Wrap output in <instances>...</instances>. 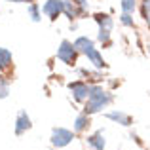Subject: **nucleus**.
Segmentation results:
<instances>
[{
    "mask_svg": "<svg viewBox=\"0 0 150 150\" xmlns=\"http://www.w3.org/2000/svg\"><path fill=\"white\" fill-rule=\"evenodd\" d=\"M114 101V95L108 93L101 84H89V95H88V101L84 105V112L93 116V114L101 112L103 108L110 106Z\"/></svg>",
    "mask_w": 150,
    "mask_h": 150,
    "instance_id": "1",
    "label": "nucleus"
},
{
    "mask_svg": "<svg viewBox=\"0 0 150 150\" xmlns=\"http://www.w3.org/2000/svg\"><path fill=\"white\" fill-rule=\"evenodd\" d=\"M78 50L74 48V44L70 40H63L61 44H59V48H57V59L61 63H65V65H69V67H74L76 65V59H78Z\"/></svg>",
    "mask_w": 150,
    "mask_h": 150,
    "instance_id": "2",
    "label": "nucleus"
},
{
    "mask_svg": "<svg viewBox=\"0 0 150 150\" xmlns=\"http://www.w3.org/2000/svg\"><path fill=\"white\" fill-rule=\"evenodd\" d=\"M74 139V131H70V129L67 127H53V131H51V144H53L55 148H65L67 144H70Z\"/></svg>",
    "mask_w": 150,
    "mask_h": 150,
    "instance_id": "3",
    "label": "nucleus"
},
{
    "mask_svg": "<svg viewBox=\"0 0 150 150\" xmlns=\"http://www.w3.org/2000/svg\"><path fill=\"white\" fill-rule=\"evenodd\" d=\"M63 15H67V17L70 19V23H72V21H76V19L89 17V10H88V6H80V4H76L74 0H65Z\"/></svg>",
    "mask_w": 150,
    "mask_h": 150,
    "instance_id": "4",
    "label": "nucleus"
},
{
    "mask_svg": "<svg viewBox=\"0 0 150 150\" xmlns=\"http://www.w3.org/2000/svg\"><path fill=\"white\" fill-rule=\"evenodd\" d=\"M63 10H65V0H46V2L42 4V13L48 19H51V21L61 17Z\"/></svg>",
    "mask_w": 150,
    "mask_h": 150,
    "instance_id": "5",
    "label": "nucleus"
},
{
    "mask_svg": "<svg viewBox=\"0 0 150 150\" xmlns=\"http://www.w3.org/2000/svg\"><path fill=\"white\" fill-rule=\"evenodd\" d=\"M69 89L72 93L74 101L76 103H86L88 101V95H89V84L84 80H74L69 84Z\"/></svg>",
    "mask_w": 150,
    "mask_h": 150,
    "instance_id": "6",
    "label": "nucleus"
},
{
    "mask_svg": "<svg viewBox=\"0 0 150 150\" xmlns=\"http://www.w3.org/2000/svg\"><path fill=\"white\" fill-rule=\"evenodd\" d=\"M30 127H33L30 116L25 112V110H21V112L17 114V118H15V135H23V133H27Z\"/></svg>",
    "mask_w": 150,
    "mask_h": 150,
    "instance_id": "7",
    "label": "nucleus"
},
{
    "mask_svg": "<svg viewBox=\"0 0 150 150\" xmlns=\"http://www.w3.org/2000/svg\"><path fill=\"white\" fill-rule=\"evenodd\" d=\"M105 116L108 118L110 122H114V124H120V125H124V127H129V125L133 124L131 116H129V114H125V112H122V110H108Z\"/></svg>",
    "mask_w": 150,
    "mask_h": 150,
    "instance_id": "8",
    "label": "nucleus"
},
{
    "mask_svg": "<svg viewBox=\"0 0 150 150\" xmlns=\"http://www.w3.org/2000/svg\"><path fill=\"white\" fill-rule=\"evenodd\" d=\"M72 44H74V48L78 50V53H80V55H88L89 51L95 48V42H93L89 36H78Z\"/></svg>",
    "mask_w": 150,
    "mask_h": 150,
    "instance_id": "9",
    "label": "nucleus"
},
{
    "mask_svg": "<svg viewBox=\"0 0 150 150\" xmlns=\"http://www.w3.org/2000/svg\"><path fill=\"white\" fill-rule=\"evenodd\" d=\"M78 74H80L82 78H86L88 80V84H101L105 78H103V72L99 69L91 70V69H78Z\"/></svg>",
    "mask_w": 150,
    "mask_h": 150,
    "instance_id": "10",
    "label": "nucleus"
},
{
    "mask_svg": "<svg viewBox=\"0 0 150 150\" xmlns=\"http://www.w3.org/2000/svg\"><path fill=\"white\" fill-rule=\"evenodd\" d=\"M86 143H88V146L91 150H105V133L103 131H95L93 135H89L88 139H86Z\"/></svg>",
    "mask_w": 150,
    "mask_h": 150,
    "instance_id": "11",
    "label": "nucleus"
},
{
    "mask_svg": "<svg viewBox=\"0 0 150 150\" xmlns=\"http://www.w3.org/2000/svg\"><path fill=\"white\" fill-rule=\"evenodd\" d=\"M88 61L93 65V69H99V70H103V69H106V61H105V57H103V53L97 48H93L91 51H89L88 55Z\"/></svg>",
    "mask_w": 150,
    "mask_h": 150,
    "instance_id": "12",
    "label": "nucleus"
},
{
    "mask_svg": "<svg viewBox=\"0 0 150 150\" xmlns=\"http://www.w3.org/2000/svg\"><path fill=\"white\" fill-rule=\"evenodd\" d=\"M89 114H86V112H82V114H78L76 116V120H74V124H72V129H74V133H84L86 129L89 127V124H91V120H89Z\"/></svg>",
    "mask_w": 150,
    "mask_h": 150,
    "instance_id": "13",
    "label": "nucleus"
},
{
    "mask_svg": "<svg viewBox=\"0 0 150 150\" xmlns=\"http://www.w3.org/2000/svg\"><path fill=\"white\" fill-rule=\"evenodd\" d=\"M93 21L97 23V27H99V29H108V30H112V27H114V19L110 17L108 13H103V11H99V13L93 15Z\"/></svg>",
    "mask_w": 150,
    "mask_h": 150,
    "instance_id": "14",
    "label": "nucleus"
},
{
    "mask_svg": "<svg viewBox=\"0 0 150 150\" xmlns=\"http://www.w3.org/2000/svg\"><path fill=\"white\" fill-rule=\"evenodd\" d=\"M13 63V55H11L10 50L0 48V70H8Z\"/></svg>",
    "mask_w": 150,
    "mask_h": 150,
    "instance_id": "15",
    "label": "nucleus"
},
{
    "mask_svg": "<svg viewBox=\"0 0 150 150\" xmlns=\"http://www.w3.org/2000/svg\"><path fill=\"white\" fill-rule=\"evenodd\" d=\"M139 11H141V17H143L144 25H146L148 30H150V0H141L139 2Z\"/></svg>",
    "mask_w": 150,
    "mask_h": 150,
    "instance_id": "16",
    "label": "nucleus"
},
{
    "mask_svg": "<svg viewBox=\"0 0 150 150\" xmlns=\"http://www.w3.org/2000/svg\"><path fill=\"white\" fill-rule=\"evenodd\" d=\"M27 11H29V17H30V21H33V23H40L42 21V6H38L36 2L29 4Z\"/></svg>",
    "mask_w": 150,
    "mask_h": 150,
    "instance_id": "17",
    "label": "nucleus"
},
{
    "mask_svg": "<svg viewBox=\"0 0 150 150\" xmlns=\"http://www.w3.org/2000/svg\"><path fill=\"white\" fill-rule=\"evenodd\" d=\"M97 42H101L103 46H112V34L108 29H99L97 33Z\"/></svg>",
    "mask_w": 150,
    "mask_h": 150,
    "instance_id": "18",
    "label": "nucleus"
},
{
    "mask_svg": "<svg viewBox=\"0 0 150 150\" xmlns=\"http://www.w3.org/2000/svg\"><path fill=\"white\" fill-rule=\"evenodd\" d=\"M137 6H139L137 0H120V8L125 13H133V11L137 10Z\"/></svg>",
    "mask_w": 150,
    "mask_h": 150,
    "instance_id": "19",
    "label": "nucleus"
},
{
    "mask_svg": "<svg viewBox=\"0 0 150 150\" xmlns=\"http://www.w3.org/2000/svg\"><path fill=\"white\" fill-rule=\"evenodd\" d=\"M10 95V82L4 74H0V99H6Z\"/></svg>",
    "mask_w": 150,
    "mask_h": 150,
    "instance_id": "20",
    "label": "nucleus"
},
{
    "mask_svg": "<svg viewBox=\"0 0 150 150\" xmlns=\"http://www.w3.org/2000/svg\"><path fill=\"white\" fill-rule=\"evenodd\" d=\"M120 23L124 27H127V29H133L135 27V19H133V13H125V11H122L120 15Z\"/></svg>",
    "mask_w": 150,
    "mask_h": 150,
    "instance_id": "21",
    "label": "nucleus"
},
{
    "mask_svg": "<svg viewBox=\"0 0 150 150\" xmlns=\"http://www.w3.org/2000/svg\"><path fill=\"white\" fill-rule=\"evenodd\" d=\"M6 2H11V4H34L36 0H6Z\"/></svg>",
    "mask_w": 150,
    "mask_h": 150,
    "instance_id": "22",
    "label": "nucleus"
},
{
    "mask_svg": "<svg viewBox=\"0 0 150 150\" xmlns=\"http://www.w3.org/2000/svg\"><path fill=\"white\" fill-rule=\"evenodd\" d=\"M76 4H80V6H89V0H74Z\"/></svg>",
    "mask_w": 150,
    "mask_h": 150,
    "instance_id": "23",
    "label": "nucleus"
}]
</instances>
